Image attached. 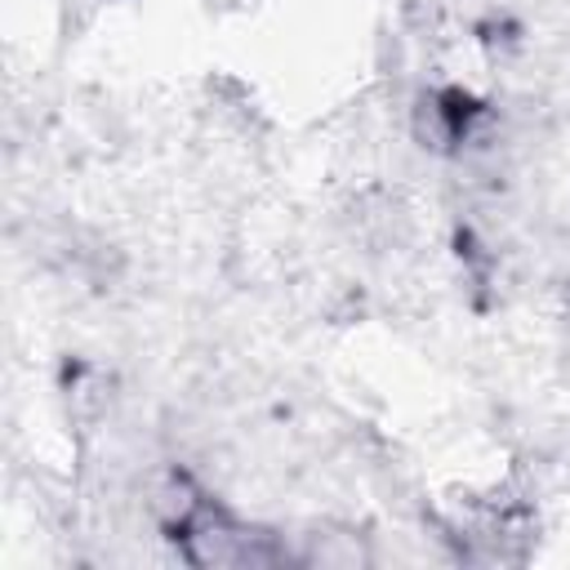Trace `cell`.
Masks as SVG:
<instances>
[{"mask_svg":"<svg viewBox=\"0 0 570 570\" xmlns=\"http://www.w3.org/2000/svg\"><path fill=\"white\" fill-rule=\"evenodd\" d=\"M294 561H298V566H325V570H352V566H370L374 552H370L365 534H356L352 525L321 521V525H312L307 534H298Z\"/></svg>","mask_w":570,"mask_h":570,"instance_id":"cell-1","label":"cell"}]
</instances>
